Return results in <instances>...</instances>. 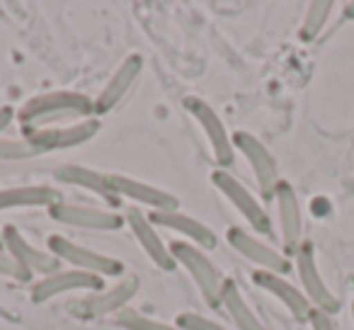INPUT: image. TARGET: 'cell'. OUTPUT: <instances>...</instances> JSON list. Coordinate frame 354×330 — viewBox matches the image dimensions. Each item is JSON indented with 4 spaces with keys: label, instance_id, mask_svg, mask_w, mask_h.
I'll return each instance as SVG.
<instances>
[{
    "label": "cell",
    "instance_id": "cell-1",
    "mask_svg": "<svg viewBox=\"0 0 354 330\" xmlns=\"http://www.w3.org/2000/svg\"><path fill=\"white\" fill-rule=\"evenodd\" d=\"M95 117V100L75 90H56V93L37 95L17 109L22 131L66 127L71 122H83Z\"/></svg>",
    "mask_w": 354,
    "mask_h": 330
},
{
    "label": "cell",
    "instance_id": "cell-2",
    "mask_svg": "<svg viewBox=\"0 0 354 330\" xmlns=\"http://www.w3.org/2000/svg\"><path fill=\"white\" fill-rule=\"evenodd\" d=\"M170 253L177 265H183L185 270L189 272V277L197 282L204 301H207L209 306H221L223 277L218 275L214 262L204 255L202 248L192 246V243H185V241H175L170 246Z\"/></svg>",
    "mask_w": 354,
    "mask_h": 330
},
{
    "label": "cell",
    "instance_id": "cell-3",
    "mask_svg": "<svg viewBox=\"0 0 354 330\" xmlns=\"http://www.w3.org/2000/svg\"><path fill=\"white\" fill-rule=\"evenodd\" d=\"M49 253L56 255L59 260L68 262L73 265V270H83V272H90V275H97V277H119L124 272V262L117 260V257H109L104 253H97V250H90L85 246H78L73 243L71 238L66 236H49Z\"/></svg>",
    "mask_w": 354,
    "mask_h": 330
},
{
    "label": "cell",
    "instance_id": "cell-4",
    "mask_svg": "<svg viewBox=\"0 0 354 330\" xmlns=\"http://www.w3.org/2000/svg\"><path fill=\"white\" fill-rule=\"evenodd\" d=\"M185 109L197 119V124L204 129L209 146H212L214 161L218 163V168H231L236 161V148H233V136L228 134V129L223 127L221 117L216 114V109L202 98H185Z\"/></svg>",
    "mask_w": 354,
    "mask_h": 330
},
{
    "label": "cell",
    "instance_id": "cell-5",
    "mask_svg": "<svg viewBox=\"0 0 354 330\" xmlns=\"http://www.w3.org/2000/svg\"><path fill=\"white\" fill-rule=\"evenodd\" d=\"M212 180H214V185H216L218 192L231 202V207H236V212L250 223L252 231H257L260 236H270L272 233L270 214H267V209L252 197L250 190H248L241 180L233 178L228 170H216V173L212 175Z\"/></svg>",
    "mask_w": 354,
    "mask_h": 330
},
{
    "label": "cell",
    "instance_id": "cell-6",
    "mask_svg": "<svg viewBox=\"0 0 354 330\" xmlns=\"http://www.w3.org/2000/svg\"><path fill=\"white\" fill-rule=\"evenodd\" d=\"M296 262V270H299V279L301 286H304V294L306 299L310 301L315 311H323V313L333 315L339 311V299L330 291V286L325 284L323 275L318 270V262H315V250H313V243L304 241L301 248L296 250L294 255Z\"/></svg>",
    "mask_w": 354,
    "mask_h": 330
},
{
    "label": "cell",
    "instance_id": "cell-7",
    "mask_svg": "<svg viewBox=\"0 0 354 330\" xmlns=\"http://www.w3.org/2000/svg\"><path fill=\"white\" fill-rule=\"evenodd\" d=\"M138 291V279L136 277H127V279L117 282L114 286L102 291H93V294L83 296V299L73 301L71 306V315L80 320H93V318H102L109 313H119V311L127 309L129 301L136 296Z\"/></svg>",
    "mask_w": 354,
    "mask_h": 330
},
{
    "label": "cell",
    "instance_id": "cell-8",
    "mask_svg": "<svg viewBox=\"0 0 354 330\" xmlns=\"http://www.w3.org/2000/svg\"><path fill=\"white\" fill-rule=\"evenodd\" d=\"M100 131L97 119H83V122L66 124V127H51V129H37V131H25V138L35 146V151L39 153H51V151H68L80 143H88L90 138H95Z\"/></svg>",
    "mask_w": 354,
    "mask_h": 330
},
{
    "label": "cell",
    "instance_id": "cell-9",
    "mask_svg": "<svg viewBox=\"0 0 354 330\" xmlns=\"http://www.w3.org/2000/svg\"><path fill=\"white\" fill-rule=\"evenodd\" d=\"M233 148H238V151L245 156V161L250 163L262 197L274 199V190L281 180H279V170H277L274 158H272V153L267 151L265 143H262L257 136H252L250 131H236L233 134Z\"/></svg>",
    "mask_w": 354,
    "mask_h": 330
},
{
    "label": "cell",
    "instance_id": "cell-10",
    "mask_svg": "<svg viewBox=\"0 0 354 330\" xmlns=\"http://www.w3.org/2000/svg\"><path fill=\"white\" fill-rule=\"evenodd\" d=\"M49 217L56 223L75 228H88V231H119L124 226V217L100 207H85V204L59 202L49 209Z\"/></svg>",
    "mask_w": 354,
    "mask_h": 330
},
{
    "label": "cell",
    "instance_id": "cell-11",
    "mask_svg": "<svg viewBox=\"0 0 354 330\" xmlns=\"http://www.w3.org/2000/svg\"><path fill=\"white\" fill-rule=\"evenodd\" d=\"M102 277L90 275L83 270H59L49 277H41L35 286H32V301L35 304H46L49 299L68 291H102Z\"/></svg>",
    "mask_w": 354,
    "mask_h": 330
},
{
    "label": "cell",
    "instance_id": "cell-12",
    "mask_svg": "<svg viewBox=\"0 0 354 330\" xmlns=\"http://www.w3.org/2000/svg\"><path fill=\"white\" fill-rule=\"evenodd\" d=\"M226 238L231 243L233 250H238L243 257H248L250 262H255L260 270L265 272H274V275H286L291 270V262L286 255H281L279 250H274L272 246L262 243L260 238L250 236L245 228L231 226L226 231Z\"/></svg>",
    "mask_w": 354,
    "mask_h": 330
},
{
    "label": "cell",
    "instance_id": "cell-13",
    "mask_svg": "<svg viewBox=\"0 0 354 330\" xmlns=\"http://www.w3.org/2000/svg\"><path fill=\"white\" fill-rule=\"evenodd\" d=\"M124 221L129 223L133 238H136L138 246L143 248V253H146V255L153 260V265H158L160 270H165V272L175 270L177 262H175V257H172V253H170V246H165V243H162V238L158 236L156 226H153L151 219H148L141 209L129 207L127 214H124Z\"/></svg>",
    "mask_w": 354,
    "mask_h": 330
},
{
    "label": "cell",
    "instance_id": "cell-14",
    "mask_svg": "<svg viewBox=\"0 0 354 330\" xmlns=\"http://www.w3.org/2000/svg\"><path fill=\"white\" fill-rule=\"evenodd\" d=\"M274 204L279 214V228H281V243L289 255H296L301 248V236H304V217H301V204L296 197L294 187L286 180H281L274 190Z\"/></svg>",
    "mask_w": 354,
    "mask_h": 330
},
{
    "label": "cell",
    "instance_id": "cell-15",
    "mask_svg": "<svg viewBox=\"0 0 354 330\" xmlns=\"http://www.w3.org/2000/svg\"><path fill=\"white\" fill-rule=\"evenodd\" d=\"M109 187L117 199H131L133 204L151 207L153 212H177V204H180L177 197H172L165 190L143 183V180L127 178V175H109Z\"/></svg>",
    "mask_w": 354,
    "mask_h": 330
},
{
    "label": "cell",
    "instance_id": "cell-16",
    "mask_svg": "<svg viewBox=\"0 0 354 330\" xmlns=\"http://www.w3.org/2000/svg\"><path fill=\"white\" fill-rule=\"evenodd\" d=\"M3 246H6V250L10 253L25 270H30L32 275L49 277V275H54V272H59V262H61L59 257L51 255L49 250L35 248L15 226L3 228Z\"/></svg>",
    "mask_w": 354,
    "mask_h": 330
},
{
    "label": "cell",
    "instance_id": "cell-17",
    "mask_svg": "<svg viewBox=\"0 0 354 330\" xmlns=\"http://www.w3.org/2000/svg\"><path fill=\"white\" fill-rule=\"evenodd\" d=\"M252 282H255L260 289L270 291L274 299H279L286 306L291 315H294L299 323H308L310 313H313V306L306 299L304 289H299L296 284H291L284 275H274V272L255 270L252 272Z\"/></svg>",
    "mask_w": 354,
    "mask_h": 330
},
{
    "label": "cell",
    "instance_id": "cell-18",
    "mask_svg": "<svg viewBox=\"0 0 354 330\" xmlns=\"http://www.w3.org/2000/svg\"><path fill=\"white\" fill-rule=\"evenodd\" d=\"M141 71H143L141 56L138 54L127 56V59L122 61V66L112 73V78L107 80V85H104L97 98H95V117H97V114L112 112V109L127 98L129 90L133 88V83L138 80Z\"/></svg>",
    "mask_w": 354,
    "mask_h": 330
},
{
    "label": "cell",
    "instance_id": "cell-19",
    "mask_svg": "<svg viewBox=\"0 0 354 330\" xmlns=\"http://www.w3.org/2000/svg\"><path fill=\"white\" fill-rule=\"evenodd\" d=\"M153 226H162V228H170V231L180 233V236L189 238L197 248H216L218 238L216 233L212 231V226L202 223L199 219L187 217V214H180V212H153L151 217Z\"/></svg>",
    "mask_w": 354,
    "mask_h": 330
},
{
    "label": "cell",
    "instance_id": "cell-20",
    "mask_svg": "<svg viewBox=\"0 0 354 330\" xmlns=\"http://www.w3.org/2000/svg\"><path fill=\"white\" fill-rule=\"evenodd\" d=\"M61 202V192L49 185H20V187L0 190V212L8 209H27V207H46L51 209Z\"/></svg>",
    "mask_w": 354,
    "mask_h": 330
},
{
    "label": "cell",
    "instance_id": "cell-21",
    "mask_svg": "<svg viewBox=\"0 0 354 330\" xmlns=\"http://www.w3.org/2000/svg\"><path fill=\"white\" fill-rule=\"evenodd\" d=\"M56 183L64 185H73V187H83L88 192H95L100 197H104L107 202L117 204V197H114L112 187H109V175L97 173L93 168H85V165H64L54 173Z\"/></svg>",
    "mask_w": 354,
    "mask_h": 330
},
{
    "label": "cell",
    "instance_id": "cell-22",
    "mask_svg": "<svg viewBox=\"0 0 354 330\" xmlns=\"http://www.w3.org/2000/svg\"><path fill=\"white\" fill-rule=\"evenodd\" d=\"M221 306H226L231 320L238 325V330H270L257 313L250 309V304L245 301L243 291L238 289V284L233 279H223V291H221Z\"/></svg>",
    "mask_w": 354,
    "mask_h": 330
},
{
    "label": "cell",
    "instance_id": "cell-23",
    "mask_svg": "<svg viewBox=\"0 0 354 330\" xmlns=\"http://www.w3.org/2000/svg\"><path fill=\"white\" fill-rule=\"evenodd\" d=\"M333 3L330 0H315L308 6V12L304 17V25H301V39L304 42H313L315 37L323 32L325 22H328L330 12H333Z\"/></svg>",
    "mask_w": 354,
    "mask_h": 330
},
{
    "label": "cell",
    "instance_id": "cell-24",
    "mask_svg": "<svg viewBox=\"0 0 354 330\" xmlns=\"http://www.w3.org/2000/svg\"><path fill=\"white\" fill-rule=\"evenodd\" d=\"M117 325H122L124 330H180L175 323H162L158 318L141 313V311L124 309L117 313Z\"/></svg>",
    "mask_w": 354,
    "mask_h": 330
},
{
    "label": "cell",
    "instance_id": "cell-25",
    "mask_svg": "<svg viewBox=\"0 0 354 330\" xmlns=\"http://www.w3.org/2000/svg\"><path fill=\"white\" fill-rule=\"evenodd\" d=\"M35 156H39V153L35 151V146L25 136L20 141H15V138H0V161H27V158Z\"/></svg>",
    "mask_w": 354,
    "mask_h": 330
},
{
    "label": "cell",
    "instance_id": "cell-26",
    "mask_svg": "<svg viewBox=\"0 0 354 330\" xmlns=\"http://www.w3.org/2000/svg\"><path fill=\"white\" fill-rule=\"evenodd\" d=\"M175 325L180 330H226L221 323L207 318L202 313H194V311H183V313L175 318Z\"/></svg>",
    "mask_w": 354,
    "mask_h": 330
},
{
    "label": "cell",
    "instance_id": "cell-27",
    "mask_svg": "<svg viewBox=\"0 0 354 330\" xmlns=\"http://www.w3.org/2000/svg\"><path fill=\"white\" fill-rule=\"evenodd\" d=\"M0 275L10 277V279H15V282H32V277H35L30 270H25V267H22L8 250H0Z\"/></svg>",
    "mask_w": 354,
    "mask_h": 330
},
{
    "label": "cell",
    "instance_id": "cell-28",
    "mask_svg": "<svg viewBox=\"0 0 354 330\" xmlns=\"http://www.w3.org/2000/svg\"><path fill=\"white\" fill-rule=\"evenodd\" d=\"M308 325H310V330H335L333 315L323 313V311H315V309L308 318Z\"/></svg>",
    "mask_w": 354,
    "mask_h": 330
},
{
    "label": "cell",
    "instance_id": "cell-29",
    "mask_svg": "<svg viewBox=\"0 0 354 330\" xmlns=\"http://www.w3.org/2000/svg\"><path fill=\"white\" fill-rule=\"evenodd\" d=\"M15 109L10 107V104H6V107H0V134L6 131L8 127H10L12 122H15Z\"/></svg>",
    "mask_w": 354,
    "mask_h": 330
},
{
    "label": "cell",
    "instance_id": "cell-30",
    "mask_svg": "<svg viewBox=\"0 0 354 330\" xmlns=\"http://www.w3.org/2000/svg\"><path fill=\"white\" fill-rule=\"evenodd\" d=\"M344 12H347V17H354V3H347V6H344Z\"/></svg>",
    "mask_w": 354,
    "mask_h": 330
},
{
    "label": "cell",
    "instance_id": "cell-31",
    "mask_svg": "<svg viewBox=\"0 0 354 330\" xmlns=\"http://www.w3.org/2000/svg\"><path fill=\"white\" fill-rule=\"evenodd\" d=\"M0 250H6V246H3V233H0Z\"/></svg>",
    "mask_w": 354,
    "mask_h": 330
},
{
    "label": "cell",
    "instance_id": "cell-32",
    "mask_svg": "<svg viewBox=\"0 0 354 330\" xmlns=\"http://www.w3.org/2000/svg\"><path fill=\"white\" fill-rule=\"evenodd\" d=\"M352 318H354V301H352Z\"/></svg>",
    "mask_w": 354,
    "mask_h": 330
}]
</instances>
